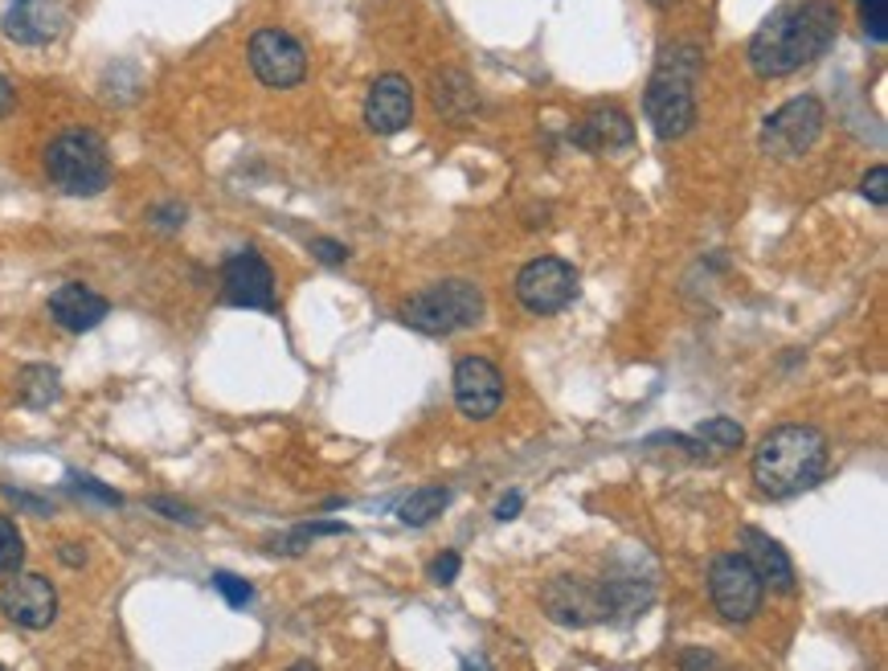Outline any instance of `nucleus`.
<instances>
[{
  "label": "nucleus",
  "instance_id": "obj_1",
  "mask_svg": "<svg viewBox=\"0 0 888 671\" xmlns=\"http://www.w3.org/2000/svg\"><path fill=\"white\" fill-rule=\"evenodd\" d=\"M840 33V9L831 0H803L765 21L749 42V66L758 79H786L819 62Z\"/></svg>",
  "mask_w": 888,
  "mask_h": 671
},
{
  "label": "nucleus",
  "instance_id": "obj_2",
  "mask_svg": "<svg viewBox=\"0 0 888 671\" xmlns=\"http://www.w3.org/2000/svg\"><path fill=\"white\" fill-rule=\"evenodd\" d=\"M827 438L815 426H779L753 451V484L770 500L803 496L823 479Z\"/></svg>",
  "mask_w": 888,
  "mask_h": 671
},
{
  "label": "nucleus",
  "instance_id": "obj_3",
  "mask_svg": "<svg viewBox=\"0 0 888 671\" xmlns=\"http://www.w3.org/2000/svg\"><path fill=\"white\" fill-rule=\"evenodd\" d=\"M696 79H701V54L696 46L668 49L655 66L643 111L659 140H680L696 124Z\"/></svg>",
  "mask_w": 888,
  "mask_h": 671
},
{
  "label": "nucleus",
  "instance_id": "obj_4",
  "mask_svg": "<svg viewBox=\"0 0 888 671\" xmlns=\"http://www.w3.org/2000/svg\"><path fill=\"white\" fill-rule=\"evenodd\" d=\"M484 308H487L484 291L475 282L442 279L405 299L402 320L414 332H426V336H454V332L463 328H475L484 320Z\"/></svg>",
  "mask_w": 888,
  "mask_h": 671
},
{
  "label": "nucleus",
  "instance_id": "obj_5",
  "mask_svg": "<svg viewBox=\"0 0 888 671\" xmlns=\"http://www.w3.org/2000/svg\"><path fill=\"white\" fill-rule=\"evenodd\" d=\"M46 176L70 197H94L111 185L107 143L94 131H62L46 148Z\"/></svg>",
  "mask_w": 888,
  "mask_h": 671
},
{
  "label": "nucleus",
  "instance_id": "obj_6",
  "mask_svg": "<svg viewBox=\"0 0 888 671\" xmlns=\"http://www.w3.org/2000/svg\"><path fill=\"white\" fill-rule=\"evenodd\" d=\"M827 111L815 94H798L791 103H782L770 119L762 124V148L774 160H798L807 157L815 140L823 136Z\"/></svg>",
  "mask_w": 888,
  "mask_h": 671
},
{
  "label": "nucleus",
  "instance_id": "obj_7",
  "mask_svg": "<svg viewBox=\"0 0 888 671\" xmlns=\"http://www.w3.org/2000/svg\"><path fill=\"white\" fill-rule=\"evenodd\" d=\"M708 593L725 623H749L762 610L765 586L741 553H720L708 569Z\"/></svg>",
  "mask_w": 888,
  "mask_h": 671
},
{
  "label": "nucleus",
  "instance_id": "obj_8",
  "mask_svg": "<svg viewBox=\"0 0 888 671\" xmlns=\"http://www.w3.org/2000/svg\"><path fill=\"white\" fill-rule=\"evenodd\" d=\"M246 58L254 79L270 86V91L299 86L303 74H308V54H303V46L287 30H258L250 37Z\"/></svg>",
  "mask_w": 888,
  "mask_h": 671
},
{
  "label": "nucleus",
  "instance_id": "obj_9",
  "mask_svg": "<svg viewBox=\"0 0 888 671\" xmlns=\"http://www.w3.org/2000/svg\"><path fill=\"white\" fill-rule=\"evenodd\" d=\"M577 296V270L565 258H532L516 275V299L532 315H553L569 308Z\"/></svg>",
  "mask_w": 888,
  "mask_h": 671
},
{
  "label": "nucleus",
  "instance_id": "obj_10",
  "mask_svg": "<svg viewBox=\"0 0 888 671\" xmlns=\"http://www.w3.org/2000/svg\"><path fill=\"white\" fill-rule=\"evenodd\" d=\"M0 610L4 618L25 630H46L58 618V590L54 581L42 574H9V581L0 586Z\"/></svg>",
  "mask_w": 888,
  "mask_h": 671
},
{
  "label": "nucleus",
  "instance_id": "obj_11",
  "mask_svg": "<svg viewBox=\"0 0 888 671\" xmlns=\"http://www.w3.org/2000/svg\"><path fill=\"white\" fill-rule=\"evenodd\" d=\"M221 296L234 308H254L270 312L275 308V270L266 266L258 251H238L221 266Z\"/></svg>",
  "mask_w": 888,
  "mask_h": 671
},
{
  "label": "nucleus",
  "instance_id": "obj_12",
  "mask_svg": "<svg viewBox=\"0 0 888 671\" xmlns=\"http://www.w3.org/2000/svg\"><path fill=\"white\" fill-rule=\"evenodd\" d=\"M541 602H545L549 618L562 626H590V623L610 618V598L602 581L593 586V581H581V578H557L545 586Z\"/></svg>",
  "mask_w": 888,
  "mask_h": 671
},
{
  "label": "nucleus",
  "instance_id": "obj_13",
  "mask_svg": "<svg viewBox=\"0 0 888 671\" xmlns=\"http://www.w3.org/2000/svg\"><path fill=\"white\" fill-rule=\"evenodd\" d=\"M504 402V377L492 360L484 357H468L459 360L454 369V406L463 409V418L471 421H487Z\"/></svg>",
  "mask_w": 888,
  "mask_h": 671
},
{
  "label": "nucleus",
  "instance_id": "obj_14",
  "mask_svg": "<svg viewBox=\"0 0 888 671\" xmlns=\"http://www.w3.org/2000/svg\"><path fill=\"white\" fill-rule=\"evenodd\" d=\"M414 119V86L402 74H381L365 99V124L377 136H397Z\"/></svg>",
  "mask_w": 888,
  "mask_h": 671
},
{
  "label": "nucleus",
  "instance_id": "obj_15",
  "mask_svg": "<svg viewBox=\"0 0 888 671\" xmlns=\"http://www.w3.org/2000/svg\"><path fill=\"white\" fill-rule=\"evenodd\" d=\"M111 303L99 291H91L87 282H66L49 296V315L54 324L66 332H91L107 320Z\"/></svg>",
  "mask_w": 888,
  "mask_h": 671
},
{
  "label": "nucleus",
  "instance_id": "obj_16",
  "mask_svg": "<svg viewBox=\"0 0 888 671\" xmlns=\"http://www.w3.org/2000/svg\"><path fill=\"white\" fill-rule=\"evenodd\" d=\"M741 557L758 569L762 586L779 593H795V565L774 536H765L762 529H741Z\"/></svg>",
  "mask_w": 888,
  "mask_h": 671
},
{
  "label": "nucleus",
  "instance_id": "obj_17",
  "mask_svg": "<svg viewBox=\"0 0 888 671\" xmlns=\"http://www.w3.org/2000/svg\"><path fill=\"white\" fill-rule=\"evenodd\" d=\"M574 140L577 148H586V152H619V148H631L635 124H631V115L619 107H593L590 115L577 124Z\"/></svg>",
  "mask_w": 888,
  "mask_h": 671
},
{
  "label": "nucleus",
  "instance_id": "obj_18",
  "mask_svg": "<svg viewBox=\"0 0 888 671\" xmlns=\"http://www.w3.org/2000/svg\"><path fill=\"white\" fill-rule=\"evenodd\" d=\"M16 397L30 409H46L62 397V377L54 365H25L16 377Z\"/></svg>",
  "mask_w": 888,
  "mask_h": 671
},
{
  "label": "nucleus",
  "instance_id": "obj_19",
  "mask_svg": "<svg viewBox=\"0 0 888 671\" xmlns=\"http://www.w3.org/2000/svg\"><path fill=\"white\" fill-rule=\"evenodd\" d=\"M435 107L447 115V119H454V124H463L471 111L480 107V94H475V86L468 82V74H442V79H435Z\"/></svg>",
  "mask_w": 888,
  "mask_h": 671
},
{
  "label": "nucleus",
  "instance_id": "obj_20",
  "mask_svg": "<svg viewBox=\"0 0 888 671\" xmlns=\"http://www.w3.org/2000/svg\"><path fill=\"white\" fill-rule=\"evenodd\" d=\"M447 504H451V491L442 484H430V487L410 491L402 500V508H397V516H402V524H410V529H422V524H430L435 516H442Z\"/></svg>",
  "mask_w": 888,
  "mask_h": 671
},
{
  "label": "nucleus",
  "instance_id": "obj_21",
  "mask_svg": "<svg viewBox=\"0 0 888 671\" xmlns=\"http://www.w3.org/2000/svg\"><path fill=\"white\" fill-rule=\"evenodd\" d=\"M696 442H704V451H737L746 442V430L733 418H708L696 426Z\"/></svg>",
  "mask_w": 888,
  "mask_h": 671
},
{
  "label": "nucleus",
  "instance_id": "obj_22",
  "mask_svg": "<svg viewBox=\"0 0 888 671\" xmlns=\"http://www.w3.org/2000/svg\"><path fill=\"white\" fill-rule=\"evenodd\" d=\"M341 532H348L344 520H312V524H299L291 536H282L279 545H275V553H303L312 536H341Z\"/></svg>",
  "mask_w": 888,
  "mask_h": 671
},
{
  "label": "nucleus",
  "instance_id": "obj_23",
  "mask_svg": "<svg viewBox=\"0 0 888 671\" xmlns=\"http://www.w3.org/2000/svg\"><path fill=\"white\" fill-rule=\"evenodd\" d=\"M25 565V536L9 516H0V574L9 578Z\"/></svg>",
  "mask_w": 888,
  "mask_h": 671
},
{
  "label": "nucleus",
  "instance_id": "obj_24",
  "mask_svg": "<svg viewBox=\"0 0 888 671\" xmlns=\"http://www.w3.org/2000/svg\"><path fill=\"white\" fill-rule=\"evenodd\" d=\"M214 590H218L230 606H246L250 598H254V586H250V581H242L238 574H226V569H221V574H214Z\"/></svg>",
  "mask_w": 888,
  "mask_h": 671
},
{
  "label": "nucleus",
  "instance_id": "obj_25",
  "mask_svg": "<svg viewBox=\"0 0 888 671\" xmlns=\"http://www.w3.org/2000/svg\"><path fill=\"white\" fill-rule=\"evenodd\" d=\"M860 13H864V30L873 33V42L885 46L888 42V0H860Z\"/></svg>",
  "mask_w": 888,
  "mask_h": 671
},
{
  "label": "nucleus",
  "instance_id": "obj_26",
  "mask_svg": "<svg viewBox=\"0 0 888 671\" xmlns=\"http://www.w3.org/2000/svg\"><path fill=\"white\" fill-rule=\"evenodd\" d=\"M70 487H74L79 496H91V500L107 504V508H119V504H124V496H119V491H111V487H103L99 479H91V475H79V471L70 475Z\"/></svg>",
  "mask_w": 888,
  "mask_h": 671
},
{
  "label": "nucleus",
  "instance_id": "obj_27",
  "mask_svg": "<svg viewBox=\"0 0 888 671\" xmlns=\"http://www.w3.org/2000/svg\"><path fill=\"white\" fill-rule=\"evenodd\" d=\"M860 193H864L873 205H888V169H885V164L868 169V176L860 181Z\"/></svg>",
  "mask_w": 888,
  "mask_h": 671
},
{
  "label": "nucleus",
  "instance_id": "obj_28",
  "mask_svg": "<svg viewBox=\"0 0 888 671\" xmlns=\"http://www.w3.org/2000/svg\"><path fill=\"white\" fill-rule=\"evenodd\" d=\"M148 508H152V512H164L169 520H181V524H197V512H193V508H185V504H176V500H164V496H152Z\"/></svg>",
  "mask_w": 888,
  "mask_h": 671
},
{
  "label": "nucleus",
  "instance_id": "obj_29",
  "mask_svg": "<svg viewBox=\"0 0 888 671\" xmlns=\"http://www.w3.org/2000/svg\"><path fill=\"white\" fill-rule=\"evenodd\" d=\"M312 254L320 258V263L336 266V263H344V258H348V246H344V242H332V238H315Z\"/></svg>",
  "mask_w": 888,
  "mask_h": 671
},
{
  "label": "nucleus",
  "instance_id": "obj_30",
  "mask_svg": "<svg viewBox=\"0 0 888 671\" xmlns=\"http://www.w3.org/2000/svg\"><path fill=\"white\" fill-rule=\"evenodd\" d=\"M459 553H442V557H438L435 565H430V578L438 581V586H451L454 578H459Z\"/></svg>",
  "mask_w": 888,
  "mask_h": 671
},
{
  "label": "nucleus",
  "instance_id": "obj_31",
  "mask_svg": "<svg viewBox=\"0 0 888 671\" xmlns=\"http://www.w3.org/2000/svg\"><path fill=\"white\" fill-rule=\"evenodd\" d=\"M152 221L160 230H181L185 225V205H160V209H152Z\"/></svg>",
  "mask_w": 888,
  "mask_h": 671
},
{
  "label": "nucleus",
  "instance_id": "obj_32",
  "mask_svg": "<svg viewBox=\"0 0 888 671\" xmlns=\"http://www.w3.org/2000/svg\"><path fill=\"white\" fill-rule=\"evenodd\" d=\"M520 508H524V496H520V491H512V496H504V500L496 504V520H504V524H508V520H516V516H520Z\"/></svg>",
  "mask_w": 888,
  "mask_h": 671
},
{
  "label": "nucleus",
  "instance_id": "obj_33",
  "mask_svg": "<svg viewBox=\"0 0 888 671\" xmlns=\"http://www.w3.org/2000/svg\"><path fill=\"white\" fill-rule=\"evenodd\" d=\"M4 496H9L13 504H25V508H33V512H42V516L54 512L46 500H37V496H25V491H16V487H4Z\"/></svg>",
  "mask_w": 888,
  "mask_h": 671
},
{
  "label": "nucleus",
  "instance_id": "obj_34",
  "mask_svg": "<svg viewBox=\"0 0 888 671\" xmlns=\"http://www.w3.org/2000/svg\"><path fill=\"white\" fill-rule=\"evenodd\" d=\"M684 668H717V656L713 651H688Z\"/></svg>",
  "mask_w": 888,
  "mask_h": 671
},
{
  "label": "nucleus",
  "instance_id": "obj_35",
  "mask_svg": "<svg viewBox=\"0 0 888 671\" xmlns=\"http://www.w3.org/2000/svg\"><path fill=\"white\" fill-rule=\"evenodd\" d=\"M58 562H62V565H82V562H87V553H82L79 545H58Z\"/></svg>",
  "mask_w": 888,
  "mask_h": 671
},
{
  "label": "nucleus",
  "instance_id": "obj_36",
  "mask_svg": "<svg viewBox=\"0 0 888 671\" xmlns=\"http://www.w3.org/2000/svg\"><path fill=\"white\" fill-rule=\"evenodd\" d=\"M13 82L4 79V74H0V115H9V111H13Z\"/></svg>",
  "mask_w": 888,
  "mask_h": 671
},
{
  "label": "nucleus",
  "instance_id": "obj_37",
  "mask_svg": "<svg viewBox=\"0 0 888 671\" xmlns=\"http://www.w3.org/2000/svg\"><path fill=\"white\" fill-rule=\"evenodd\" d=\"M655 9H671V4H676V0H651Z\"/></svg>",
  "mask_w": 888,
  "mask_h": 671
},
{
  "label": "nucleus",
  "instance_id": "obj_38",
  "mask_svg": "<svg viewBox=\"0 0 888 671\" xmlns=\"http://www.w3.org/2000/svg\"><path fill=\"white\" fill-rule=\"evenodd\" d=\"M13 4H21V0H13Z\"/></svg>",
  "mask_w": 888,
  "mask_h": 671
}]
</instances>
